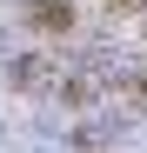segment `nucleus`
Instances as JSON below:
<instances>
[{
	"label": "nucleus",
	"instance_id": "f257e3e1",
	"mask_svg": "<svg viewBox=\"0 0 147 153\" xmlns=\"http://www.w3.org/2000/svg\"><path fill=\"white\" fill-rule=\"evenodd\" d=\"M7 87L27 100H54L60 93V60L54 53H7Z\"/></svg>",
	"mask_w": 147,
	"mask_h": 153
},
{
	"label": "nucleus",
	"instance_id": "f03ea898",
	"mask_svg": "<svg viewBox=\"0 0 147 153\" xmlns=\"http://www.w3.org/2000/svg\"><path fill=\"white\" fill-rule=\"evenodd\" d=\"M20 27H34L47 40H67L74 33V7L67 0H20Z\"/></svg>",
	"mask_w": 147,
	"mask_h": 153
},
{
	"label": "nucleus",
	"instance_id": "7ed1b4c3",
	"mask_svg": "<svg viewBox=\"0 0 147 153\" xmlns=\"http://www.w3.org/2000/svg\"><path fill=\"white\" fill-rule=\"evenodd\" d=\"M114 107H120V120H140V113H147V67L134 73V80H120V93H114Z\"/></svg>",
	"mask_w": 147,
	"mask_h": 153
},
{
	"label": "nucleus",
	"instance_id": "20e7f679",
	"mask_svg": "<svg viewBox=\"0 0 147 153\" xmlns=\"http://www.w3.org/2000/svg\"><path fill=\"white\" fill-rule=\"evenodd\" d=\"M100 7H107V13H140L147 0H100Z\"/></svg>",
	"mask_w": 147,
	"mask_h": 153
}]
</instances>
